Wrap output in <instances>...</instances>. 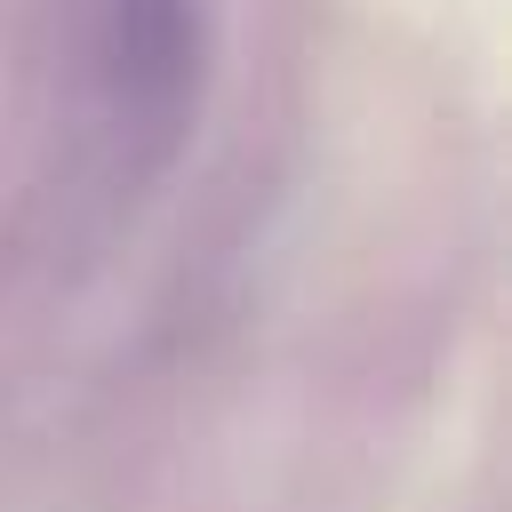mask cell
I'll return each mask as SVG.
<instances>
[{
	"label": "cell",
	"instance_id": "1",
	"mask_svg": "<svg viewBox=\"0 0 512 512\" xmlns=\"http://www.w3.org/2000/svg\"><path fill=\"white\" fill-rule=\"evenodd\" d=\"M112 64H120V96L144 120H168L192 80V0H120Z\"/></svg>",
	"mask_w": 512,
	"mask_h": 512
}]
</instances>
